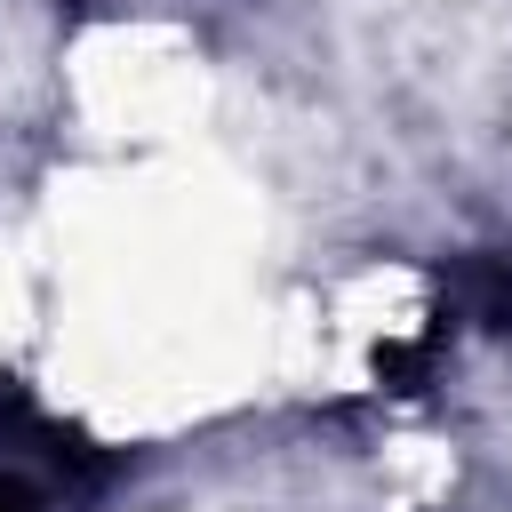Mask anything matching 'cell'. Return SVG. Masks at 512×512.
I'll use <instances>...</instances> for the list:
<instances>
[{"instance_id":"obj_1","label":"cell","mask_w":512,"mask_h":512,"mask_svg":"<svg viewBox=\"0 0 512 512\" xmlns=\"http://www.w3.org/2000/svg\"><path fill=\"white\" fill-rule=\"evenodd\" d=\"M0 512H88V456L64 424L0 408Z\"/></svg>"}]
</instances>
